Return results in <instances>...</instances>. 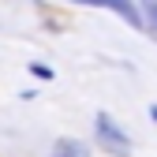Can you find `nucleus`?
Wrapping results in <instances>:
<instances>
[{"instance_id": "nucleus-3", "label": "nucleus", "mask_w": 157, "mask_h": 157, "mask_svg": "<svg viewBox=\"0 0 157 157\" xmlns=\"http://www.w3.org/2000/svg\"><path fill=\"white\" fill-rule=\"evenodd\" d=\"M52 153H64V157H90V153H86V146H78V142H71V139H60Z\"/></svg>"}, {"instance_id": "nucleus-2", "label": "nucleus", "mask_w": 157, "mask_h": 157, "mask_svg": "<svg viewBox=\"0 0 157 157\" xmlns=\"http://www.w3.org/2000/svg\"><path fill=\"white\" fill-rule=\"evenodd\" d=\"M97 135H101V142H105V146H109L112 153H120V157H124V153L131 150V139H127V135H124L120 127H116L112 120H109L105 112L97 116Z\"/></svg>"}, {"instance_id": "nucleus-6", "label": "nucleus", "mask_w": 157, "mask_h": 157, "mask_svg": "<svg viewBox=\"0 0 157 157\" xmlns=\"http://www.w3.org/2000/svg\"><path fill=\"white\" fill-rule=\"evenodd\" d=\"M52 157H64V153H52Z\"/></svg>"}, {"instance_id": "nucleus-1", "label": "nucleus", "mask_w": 157, "mask_h": 157, "mask_svg": "<svg viewBox=\"0 0 157 157\" xmlns=\"http://www.w3.org/2000/svg\"><path fill=\"white\" fill-rule=\"evenodd\" d=\"M78 4H90V8H109V11H116V15H124V23H127V26H135V30H142V26H146L142 11L135 8L131 0H78Z\"/></svg>"}, {"instance_id": "nucleus-4", "label": "nucleus", "mask_w": 157, "mask_h": 157, "mask_svg": "<svg viewBox=\"0 0 157 157\" xmlns=\"http://www.w3.org/2000/svg\"><path fill=\"white\" fill-rule=\"evenodd\" d=\"M30 71H34V75H37V78H52V71H49V67H45V64H30Z\"/></svg>"}, {"instance_id": "nucleus-5", "label": "nucleus", "mask_w": 157, "mask_h": 157, "mask_svg": "<svg viewBox=\"0 0 157 157\" xmlns=\"http://www.w3.org/2000/svg\"><path fill=\"white\" fill-rule=\"evenodd\" d=\"M146 15L153 19V23H157V0H146Z\"/></svg>"}]
</instances>
